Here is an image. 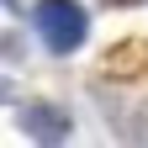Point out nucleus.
Segmentation results:
<instances>
[{"label":"nucleus","instance_id":"obj_2","mask_svg":"<svg viewBox=\"0 0 148 148\" xmlns=\"http://www.w3.org/2000/svg\"><path fill=\"white\" fill-rule=\"evenodd\" d=\"M21 122H27V132H32L37 143H64V138H69V116L53 111V106H27Z\"/></svg>","mask_w":148,"mask_h":148},{"label":"nucleus","instance_id":"obj_1","mask_svg":"<svg viewBox=\"0 0 148 148\" xmlns=\"http://www.w3.org/2000/svg\"><path fill=\"white\" fill-rule=\"evenodd\" d=\"M32 21H37V32H42V42L53 53H74V48L85 42V32H90L85 11L74 5V0H37Z\"/></svg>","mask_w":148,"mask_h":148},{"label":"nucleus","instance_id":"obj_3","mask_svg":"<svg viewBox=\"0 0 148 148\" xmlns=\"http://www.w3.org/2000/svg\"><path fill=\"white\" fill-rule=\"evenodd\" d=\"M111 5H143V0H111Z\"/></svg>","mask_w":148,"mask_h":148}]
</instances>
